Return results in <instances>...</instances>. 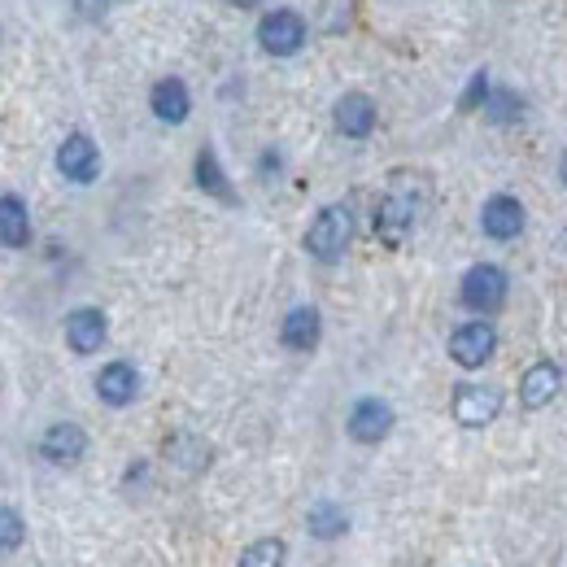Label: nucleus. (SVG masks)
I'll list each match as a JSON object with an SVG mask.
<instances>
[{"instance_id":"393cba45","label":"nucleus","mask_w":567,"mask_h":567,"mask_svg":"<svg viewBox=\"0 0 567 567\" xmlns=\"http://www.w3.org/2000/svg\"><path fill=\"white\" fill-rule=\"evenodd\" d=\"M227 4H236V9H254V4H262V0H227Z\"/></svg>"},{"instance_id":"9d476101","label":"nucleus","mask_w":567,"mask_h":567,"mask_svg":"<svg viewBox=\"0 0 567 567\" xmlns=\"http://www.w3.org/2000/svg\"><path fill=\"white\" fill-rule=\"evenodd\" d=\"M105 337H110V323L96 306H79L66 315V346L74 354H96L105 346Z\"/></svg>"},{"instance_id":"20e7f679","label":"nucleus","mask_w":567,"mask_h":567,"mask_svg":"<svg viewBox=\"0 0 567 567\" xmlns=\"http://www.w3.org/2000/svg\"><path fill=\"white\" fill-rule=\"evenodd\" d=\"M497 350V332L485 323V319H472V323H463V328H454V337H450V358L458 362V367H467V371H476V367H485Z\"/></svg>"},{"instance_id":"423d86ee","label":"nucleus","mask_w":567,"mask_h":567,"mask_svg":"<svg viewBox=\"0 0 567 567\" xmlns=\"http://www.w3.org/2000/svg\"><path fill=\"white\" fill-rule=\"evenodd\" d=\"M415 218H420V202H415L411 193L393 188V193L380 202V210H375V236H380L384 245H398V240L415 227Z\"/></svg>"},{"instance_id":"39448f33","label":"nucleus","mask_w":567,"mask_h":567,"mask_svg":"<svg viewBox=\"0 0 567 567\" xmlns=\"http://www.w3.org/2000/svg\"><path fill=\"white\" fill-rule=\"evenodd\" d=\"M502 411V393L494 384H458L454 389V420L463 427H485Z\"/></svg>"},{"instance_id":"a878e982","label":"nucleus","mask_w":567,"mask_h":567,"mask_svg":"<svg viewBox=\"0 0 567 567\" xmlns=\"http://www.w3.org/2000/svg\"><path fill=\"white\" fill-rule=\"evenodd\" d=\"M564 184H567V157H564Z\"/></svg>"},{"instance_id":"6ab92c4d","label":"nucleus","mask_w":567,"mask_h":567,"mask_svg":"<svg viewBox=\"0 0 567 567\" xmlns=\"http://www.w3.org/2000/svg\"><path fill=\"white\" fill-rule=\"evenodd\" d=\"M197 188L218 197V202H236V193H231V184H227V175H223L214 148H202V153H197Z\"/></svg>"},{"instance_id":"6e6552de","label":"nucleus","mask_w":567,"mask_h":567,"mask_svg":"<svg viewBox=\"0 0 567 567\" xmlns=\"http://www.w3.org/2000/svg\"><path fill=\"white\" fill-rule=\"evenodd\" d=\"M58 171H62L71 184H92V179L101 175V148L92 144V136H83V132L66 136L62 148H58Z\"/></svg>"},{"instance_id":"f03ea898","label":"nucleus","mask_w":567,"mask_h":567,"mask_svg":"<svg viewBox=\"0 0 567 567\" xmlns=\"http://www.w3.org/2000/svg\"><path fill=\"white\" fill-rule=\"evenodd\" d=\"M463 306L467 310H476V315H494L502 310V301H506V271L494 267V262H481V267H472L467 276H463Z\"/></svg>"},{"instance_id":"f3484780","label":"nucleus","mask_w":567,"mask_h":567,"mask_svg":"<svg viewBox=\"0 0 567 567\" xmlns=\"http://www.w3.org/2000/svg\"><path fill=\"white\" fill-rule=\"evenodd\" d=\"M0 245H4V249L31 245V210H27V202L13 197V193L0 197Z\"/></svg>"},{"instance_id":"dca6fc26","label":"nucleus","mask_w":567,"mask_h":567,"mask_svg":"<svg viewBox=\"0 0 567 567\" xmlns=\"http://www.w3.org/2000/svg\"><path fill=\"white\" fill-rule=\"evenodd\" d=\"M319 337H323V319H319V310H315V306H297V310H288V315H284L280 341L288 346V350L306 354V350H315V346H319Z\"/></svg>"},{"instance_id":"b1692460","label":"nucleus","mask_w":567,"mask_h":567,"mask_svg":"<svg viewBox=\"0 0 567 567\" xmlns=\"http://www.w3.org/2000/svg\"><path fill=\"white\" fill-rule=\"evenodd\" d=\"M110 4H114V0H74V13L96 22V18H105V13H110Z\"/></svg>"},{"instance_id":"412c9836","label":"nucleus","mask_w":567,"mask_h":567,"mask_svg":"<svg viewBox=\"0 0 567 567\" xmlns=\"http://www.w3.org/2000/svg\"><path fill=\"white\" fill-rule=\"evenodd\" d=\"M524 114V101L515 92H489L485 96V118L489 123H515Z\"/></svg>"},{"instance_id":"2eb2a0df","label":"nucleus","mask_w":567,"mask_h":567,"mask_svg":"<svg viewBox=\"0 0 567 567\" xmlns=\"http://www.w3.org/2000/svg\"><path fill=\"white\" fill-rule=\"evenodd\" d=\"M148 105H153V114H157L162 123H171V127H179V123L193 114V96H188L184 79H157L153 92H148Z\"/></svg>"},{"instance_id":"f257e3e1","label":"nucleus","mask_w":567,"mask_h":567,"mask_svg":"<svg viewBox=\"0 0 567 567\" xmlns=\"http://www.w3.org/2000/svg\"><path fill=\"white\" fill-rule=\"evenodd\" d=\"M354 240V210L350 206H323L306 231V254L319 262H337Z\"/></svg>"},{"instance_id":"f8f14e48","label":"nucleus","mask_w":567,"mask_h":567,"mask_svg":"<svg viewBox=\"0 0 567 567\" xmlns=\"http://www.w3.org/2000/svg\"><path fill=\"white\" fill-rule=\"evenodd\" d=\"M332 118H337V132H341V136H350V141H367V136L375 132V101H371V96H362V92H346V96L337 101Z\"/></svg>"},{"instance_id":"aec40b11","label":"nucleus","mask_w":567,"mask_h":567,"mask_svg":"<svg viewBox=\"0 0 567 567\" xmlns=\"http://www.w3.org/2000/svg\"><path fill=\"white\" fill-rule=\"evenodd\" d=\"M236 567H284V542L280 537H262V542H254V546L240 555V564Z\"/></svg>"},{"instance_id":"9b49d317","label":"nucleus","mask_w":567,"mask_h":567,"mask_svg":"<svg viewBox=\"0 0 567 567\" xmlns=\"http://www.w3.org/2000/svg\"><path fill=\"white\" fill-rule=\"evenodd\" d=\"M559 389H564L559 362H533V367L524 371V380H519V402H524L528 411H542V406H550V402L559 398Z\"/></svg>"},{"instance_id":"7ed1b4c3","label":"nucleus","mask_w":567,"mask_h":567,"mask_svg":"<svg viewBox=\"0 0 567 567\" xmlns=\"http://www.w3.org/2000/svg\"><path fill=\"white\" fill-rule=\"evenodd\" d=\"M258 44H262L271 58H292V53L306 44V22H301V13H292V9L267 13V18L258 22Z\"/></svg>"},{"instance_id":"ddd939ff","label":"nucleus","mask_w":567,"mask_h":567,"mask_svg":"<svg viewBox=\"0 0 567 567\" xmlns=\"http://www.w3.org/2000/svg\"><path fill=\"white\" fill-rule=\"evenodd\" d=\"M524 206L515 202V197H506V193H497L485 202V210H481V227H485V236L489 240H515L519 231H524Z\"/></svg>"},{"instance_id":"4be33fe9","label":"nucleus","mask_w":567,"mask_h":567,"mask_svg":"<svg viewBox=\"0 0 567 567\" xmlns=\"http://www.w3.org/2000/svg\"><path fill=\"white\" fill-rule=\"evenodd\" d=\"M22 537H27L22 515H18L13 506H0V550H18V546H22Z\"/></svg>"},{"instance_id":"a211bd4d","label":"nucleus","mask_w":567,"mask_h":567,"mask_svg":"<svg viewBox=\"0 0 567 567\" xmlns=\"http://www.w3.org/2000/svg\"><path fill=\"white\" fill-rule=\"evenodd\" d=\"M306 528H310V537H319V542H337V537L350 528V515H346L337 502H319V506H310Z\"/></svg>"},{"instance_id":"0eeeda50","label":"nucleus","mask_w":567,"mask_h":567,"mask_svg":"<svg viewBox=\"0 0 567 567\" xmlns=\"http://www.w3.org/2000/svg\"><path fill=\"white\" fill-rule=\"evenodd\" d=\"M393 406L384 398H358L354 411H350V436L358 445H380L389 432H393Z\"/></svg>"},{"instance_id":"1a4fd4ad","label":"nucleus","mask_w":567,"mask_h":567,"mask_svg":"<svg viewBox=\"0 0 567 567\" xmlns=\"http://www.w3.org/2000/svg\"><path fill=\"white\" fill-rule=\"evenodd\" d=\"M96 398L105 402V406H132L136 398H141V371L132 367V362H110V367H101V375H96Z\"/></svg>"},{"instance_id":"4468645a","label":"nucleus","mask_w":567,"mask_h":567,"mask_svg":"<svg viewBox=\"0 0 567 567\" xmlns=\"http://www.w3.org/2000/svg\"><path fill=\"white\" fill-rule=\"evenodd\" d=\"M40 454L58 467H74L83 454H87V432L79 424H53L40 441Z\"/></svg>"},{"instance_id":"5701e85b","label":"nucleus","mask_w":567,"mask_h":567,"mask_svg":"<svg viewBox=\"0 0 567 567\" xmlns=\"http://www.w3.org/2000/svg\"><path fill=\"white\" fill-rule=\"evenodd\" d=\"M485 96H489V74L476 71V74H472V83H467V92H463V101H458V105H463V110H481V105H485Z\"/></svg>"}]
</instances>
